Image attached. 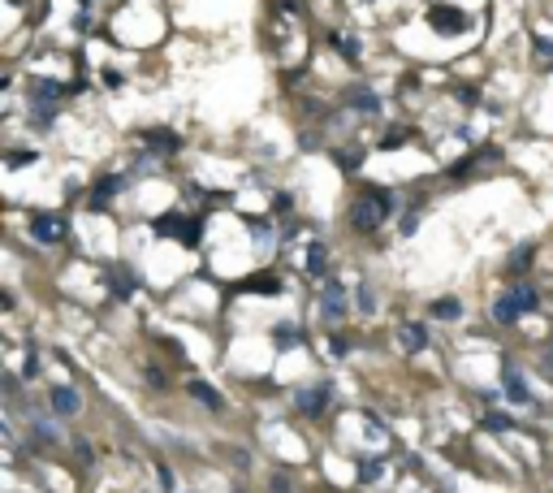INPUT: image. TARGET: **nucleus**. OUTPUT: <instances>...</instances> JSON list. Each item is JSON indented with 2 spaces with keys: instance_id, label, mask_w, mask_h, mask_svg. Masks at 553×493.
<instances>
[{
  "instance_id": "obj_1",
  "label": "nucleus",
  "mask_w": 553,
  "mask_h": 493,
  "mask_svg": "<svg viewBox=\"0 0 553 493\" xmlns=\"http://www.w3.org/2000/svg\"><path fill=\"white\" fill-rule=\"evenodd\" d=\"M389 208H394V195L389 191H368L350 204V221H354V229L372 234V229H381V221L389 217Z\"/></svg>"
},
{
  "instance_id": "obj_2",
  "label": "nucleus",
  "mask_w": 553,
  "mask_h": 493,
  "mask_svg": "<svg viewBox=\"0 0 553 493\" xmlns=\"http://www.w3.org/2000/svg\"><path fill=\"white\" fill-rule=\"evenodd\" d=\"M152 229L160 238H182V242H199V221L190 217H177V212H165V217H156Z\"/></svg>"
},
{
  "instance_id": "obj_3",
  "label": "nucleus",
  "mask_w": 553,
  "mask_h": 493,
  "mask_svg": "<svg viewBox=\"0 0 553 493\" xmlns=\"http://www.w3.org/2000/svg\"><path fill=\"white\" fill-rule=\"evenodd\" d=\"M428 26L441 30V35H463V30L471 26V18L463 9H454V5H432L428 9Z\"/></svg>"
},
{
  "instance_id": "obj_4",
  "label": "nucleus",
  "mask_w": 553,
  "mask_h": 493,
  "mask_svg": "<svg viewBox=\"0 0 553 493\" xmlns=\"http://www.w3.org/2000/svg\"><path fill=\"white\" fill-rule=\"evenodd\" d=\"M320 311H324V320H329V325L346 320V286H337V282L324 286L320 290Z\"/></svg>"
},
{
  "instance_id": "obj_5",
  "label": "nucleus",
  "mask_w": 553,
  "mask_h": 493,
  "mask_svg": "<svg viewBox=\"0 0 553 493\" xmlns=\"http://www.w3.org/2000/svg\"><path fill=\"white\" fill-rule=\"evenodd\" d=\"M30 234H35L39 242H61L65 238V221L57 217V212H39V217L30 221Z\"/></svg>"
},
{
  "instance_id": "obj_6",
  "label": "nucleus",
  "mask_w": 553,
  "mask_h": 493,
  "mask_svg": "<svg viewBox=\"0 0 553 493\" xmlns=\"http://www.w3.org/2000/svg\"><path fill=\"white\" fill-rule=\"evenodd\" d=\"M294 407L303 416H320L324 407H329V385H316V389H299L294 394Z\"/></svg>"
},
{
  "instance_id": "obj_7",
  "label": "nucleus",
  "mask_w": 553,
  "mask_h": 493,
  "mask_svg": "<svg viewBox=\"0 0 553 493\" xmlns=\"http://www.w3.org/2000/svg\"><path fill=\"white\" fill-rule=\"evenodd\" d=\"M61 95H65V87H61V82H52V78H35V82H30V104H35V108L39 104L52 108Z\"/></svg>"
},
{
  "instance_id": "obj_8",
  "label": "nucleus",
  "mask_w": 553,
  "mask_h": 493,
  "mask_svg": "<svg viewBox=\"0 0 553 493\" xmlns=\"http://www.w3.org/2000/svg\"><path fill=\"white\" fill-rule=\"evenodd\" d=\"M139 143H143V147H156L160 156H169V152H177V147H182V139H177L173 130H143Z\"/></svg>"
},
{
  "instance_id": "obj_9",
  "label": "nucleus",
  "mask_w": 553,
  "mask_h": 493,
  "mask_svg": "<svg viewBox=\"0 0 553 493\" xmlns=\"http://www.w3.org/2000/svg\"><path fill=\"white\" fill-rule=\"evenodd\" d=\"M117 191H125V177H121V173H112V177H100V182H95V191H91V208L100 212V208H104V204H108V200H112Z\"/></svg>"
},
{
  "instance_id": "obj_10",
  "label": "nucleus",
  "mask_w": 553,
  "mask_h": 493,
  "mask_svg": "<svg viewBox=\"0 0 553 493\" xmlns=\"http://www.w3.org/2000/svg\"><path fill=\"white\" fill-rule=\"evenodd\" d=\"M501 381H506V398H510V403H519V407H523V403H532L527 381L514 372V364H506V368H501Z\"/></svg>"
},
{
  "instance_id": "obj_11",
  "label": "nucleus",
  "mask_w": 553,
  "mask_h": 493,
  "mask_svg": "<svg viewBox=\"0 0 553 493\" xmlns=\"http://www.w3.org/2000/svg\"><path fill=\"white\" fill-rule=\"evenodd\" d=\"M346 104L359 108V113H381V95L368 91V87H350V91H346Z\"/></svg>"
},
{
  "instance_id": "obj_12",
  "label": "nucleus",
  "mask_w": 553,
  "mask_h": 493,
  "mask_svg": "<svg viewBox=\"0 0 553 493\" xmlns=\"http://www.w3.org/2000/svg\"><path fill=\"white\" fill-rule=\"evenodd\" d=\"M78 407H83V398H78L74 385H57V389H52V411H61V416H74Z\"/></svg>"
},
{
  "instance_id": "obj_13",
  "label": "nucleus",
  "mask_w": 553,
  "mask_h": 493,
  "mask_svg": "<svg viewBox=\"0 0 553 493\" xmlns=\"http://www.w3.org/2000/svg\"><path fill=\"white\" fill-rule=\"evenodd\" d=\"M398 338H402V347H406V351H424V347H428V329H424V325H415V320H411V325H402V329H398Z\"/></svg>"
},
{
  "instance_id": "obj_14",
  "label": "nucleus",
  "mask_w": 553,
  "mask_h": 493,
  "mask_svg": "<svg viewBox=\"0 0 553 493\" xmlns=\"http://www.w3.org/2000/svg\"><path fill=\"white\" fill-rule=\"evenodd\" d=\"M324 269H329V251H324L320 242H312V246H307V260H303V273L307 277H320Z\"/></svg>"
},
{
  "instance_id": "obj_15",
  "label": "nucleus",
  "mask_w": 553,
  "mask_h": 493,
  "mask_svg": "<svg viewBox=\"0 0 553 493\" xmlns=\"http://www.w3.org/2000/svg\"><path fill=\"white\" fill-rule=\"evenodd\" d=\"M108 282H112V294H117V299H130V294L139 290V282L125 269H108Z\"/></svg>"
},
{
  "instance_id": "obj_16",
  "label": "nucleus",
  "mask_w": 553,
  "mask_h": 493,
  "mask_svg": "<svg viewBox=\"0 0 553 493\" xmlns=\"http://www.w3.org/2000/svg\"><path fill=\"white\" fill-rule=\"evenodd\" d=\"M242 290H251V294H281V282H276V277H268V273H259V277H247V282H242Z\"/></svg>"
},
{
  "instance_id": "obj_17",
  "label": "nucleus",
  "mask_w": 553,
  "mask_h": 493,
  "mask_svg": "<svg viewBox=\"0 0 553 493\" xmlns=\"http://www.w3.org/2000/svg\"><path fill=\"white\" fill-rule=\"evenodd\" d=\"M510 299L523 307V311H536V307H541V294H536V286H514Z\"/></svg>"
},
{
  "instance_id": "obj_18",
  "label": "nucleus",
  "mask_w": 553,
  "mask_h": 493,
  "mask_svg": "<svg viewBox=\"0 0 553 493\" xmlns=\"http://www.w3.org/2000/svg\"><path fill=\"white\" fill-rule=\"evenodd\" d=\"M493 316H497L501 325H514L519 316H523V307H519L514 299H497V303H493Z\"/></svg>"
},
{
  "instance_id": "obj_19",
  "label": "nucleus",
  "mask_w": 553,
  "mask_h": 493,
  "mask_svg": "<svg viewBox=\"0 0 553 493\" xmlns=\"http://www.w3.org/2000/svg\"><path fill=\"white\" fill-rule=\"evenodd\" d=\"M190 394H194L199 403H208L212 411H221V407H225V403H221V394H217L212 385H208V381H190Z\"/></svg>"
},
{
  "instance_id": "obj_20",
  "label": "nucleus",
  "mask_w": 553,
  "mask_h": 493,
  "mask_svg": "<svg viewBox=\"0 0 553 493\" xmlns=\"http://www.w3.org/2000/svg\"><path fill=\"white\" fill-rule=\"evenodd\" d=\"M333 160H337V169L354 173V169L363 164V152H359V147H341V152H333Z\"/></svg>"
},
{
  "instance_id": "obj_21",
  "label": "nucleus",
  "mask_w": 553,
  "mask_h": 493,
  "mask_svg": "<svg viewBox=\"0 0 553 493\" xmlns=\"http://www.w3.org/2000/svg\"><path fill=\"white\" fill-rule=\"evenodd\" d=\"M30 437H35L39 446H57V429L48 420H30Z\"/></svg>"
},
{
  "instance_id": "obj_22",
  "label": "nucleus",
  "mask_w": 553,
  "mask_h": 493,
  "mask_svg": "<svg viewBox=\"0 0 553 493\" xmlns=\"http://www.w3.org/2000/svg\"><path fill=\"white\" fill-rule=\"evenodd\" d=\"M432 316L454 320V316H463V303H459V299H436V303H432Z\"/></svg>"
},
{
  "instance_id": "obj_23",
  "label": "nucleus",
  "mask_w": 553,
  "mask_h": 493,
  "mask_svg": "<svg viewBox=\"0 0 553 493\" xmlns=\"http://www.w3.org/2000/svg\"><path fill=\"white\" fill-rule=\"evenodd\" d=\"M532 255H536V251H532V246H519V251H514V255L506 260V273H523V269L532 264Z\"/></svg>"
},
{
  "instance_id": "obj_24",
  "label": "nucleus",
  "mask_w": 553,
  "mask_h": 493,
  "mask_svg": "<svg viewBox=\"0 0 553 493\" xmlns=\"http://www.w3.org/2000/svg\"><path fill=\"white\" fill-rule=\"evenodd\" d=\"M333 48H337L341 57H350V61L359 57V39H354V35H333Z\"/></svg>"
},
{
  "instance_id": "obj_25",
  "label": "nucleus",
  "mask_w": 553,
  "mask_h": 493,
  "mask_svg": "<svg viewBox=\"0 0 553 493\" xmlns=\"http://www.w3.org/2000/svg\"><path fill=\"white\" fill-rule=\"evenodd\" d=\"M381 472H385V463H381V458H359V476H363V481H376Z\"/></svg>"
},
{
  "instance_id": "obj_26",
  "label": "nucleus",
  "mask_w": 553,
  "mask_h": 493,
  "mask_svg": "<svg viewBox=\"0 0 553 493\" xmlns=\"http://www.w3.org/2000/svg\"><path fill=\"white\" fill-rule=\"evenodd\" d=\"M484 429H489V433H510V420L497 416V411H489V416H484Z\"/></svg>"
},
{
  "instance_id": "obj_27",
  "label": "nucleus",
  "mask_w": 553,
  "mask_h": 493,
  "mask_svg": "<svg viewBox=\"0 0 553 493\" xmlns=\"http://www.w3.org/2000/svg\"><path fill=\"white\" fill-rule=\"evenodd\" d=\"M52 117H57V108H43V104H39L35 117H30V126H43V130H48V126H52Z\"/></svg>"
},
{
  "instance_id": "obj_28",
  "label": "nucleus",
  "mask_w": 553,
  "mask_h": 493,
  "mask_svg": "<svg viewBox=\"0 0 553 493\" xmlns=\"http://www.w3.org/2000/svg\"><path fill=\"white\" fill-rule=\"evenodd\" d=\"M35 156H39V152H26V147H18V152L9 156V169H22V164H30Z\"/></svg>"
},
{
  "instance_id": "obj_29",
  "label": "nucleus",
  "mask_w": 553,
  "mask_h": 493,
  "mask_svg": "<svg viewBox=\"0 0 553 493\" xmlns=\"http://www.w3.org/2000/svg\"><path fill=\"white\" fill-rule=\"evenodd\" d=\"M359 311H376V294H372V286H359Z\"/></svg>"
},
{
  "instance_id": "obj_30",
  "label": "nucleus",
  "mask_w": 553,
  "mask_h": 493,
  "mask_svg": "<svg viewBox=\"0 0 553 493\" xmlns=\"http://www.w3.org/2000/svg\"><path fill=\"white\" fill-rule=\"evenodd\" d=\"M74 454H78V463H95V454H91V446L83 437H74Z\"/></svg>"
},
{
  "instance_id": "obj_31",
  "label": "nucleus",
  "mask_w": 553,
  "mask_h": 493,
  "mask_svg": "<svg viewBox=\"0 0 553 493\" xmlns=\"http://www.w3.org/2000/svg\"><path fill=\"white\" fill-rule=\"evenodd\" d=\"M268 489H272V493H290V481H285V476H276V472H272V476H268Z\"/></svg>"
},
{
  "instance_id": "obj_32",
  "label": "nucleus",
  "mask_w": 553,
  "mask_h": 493,
  "mask_svg": "<svg viewBox=\"0 0 553 493\" xmlns=\"http://www.w3.org/2000/svg\"><path fill=\"white\" fill-rule=\"evenodd\" d=\"M156 476H160V485H165V489H173V472L165 463H156Z\"/></svg>"
},
{
  "instance_id": "obj_33",
  "label": "nucleus",
  "mask_w": 553,
  "mask_h": 493,
  "mask_svg": "<svg viewBox=\"0 0 553 493\" xmlns=\"http://www.w3.org/2000/svg\"><path fill=\"white\" fill-rule=\"evenodd\" d=\"M536 52H541V61H553V44L549 39H536Z\"/></svg>"
},
{
  "instance_id": "obj_34",
  "label": "nucleus",
  "mask_w": 553,
  "mask_h": 493,
  "mask_svg": "<svg viewBox=\"0 0 553 493\" xmlns=\"http://www.w3.org/2000/svg\"><path fill=\"white\" fill-rule=\"evenodd\" d=\"M5 389H9V403L22 398V394H18V376H5Z\"/></svg>"
},
{
  "instance_id": "obj_35",
  "label": "nucleus",
  "mask_w": 553,
  "mask_h": 493,
  "mask_svg": "<svg viewBox=\"0 0 553 493\" xmlns=\"http://www.w3.org/2000/svg\"><path fill=\"white\" fill-rule=\"evenodd\" d=\"M35 372H39V355L26 351V376H35Z\"/></svg>"
},
{
  "instance_id": "obj_36",
  "label": "nucleus",
  "mask_w": 553,
  "mask_h": 493,
  "mask_svg": "<svg viewBox=\"0 0 553 493\" xmlns=\"http://www.w3.org/2000/svg\"><path fill=\"white\" fill-rule=\"evenodd\" d=\"M121 82H125V78H121L117 70H104V87H121Z\"/></svg>"
},
{
  "instance_id": "obj_37",
  "label": "nucleus",
  "mask_w": 553,
  "mask_h": 493,
  "mask_svg": "<svg viewBox=\"0 0 553 493\" xmlns=\"http://www.w3.org/2000/svg\"><path fill=\"white\" fill-rule=\"evenodd\" d=\"M545 368H549V372H553V355H545Z\"/></svg>"
}]
</instances>
